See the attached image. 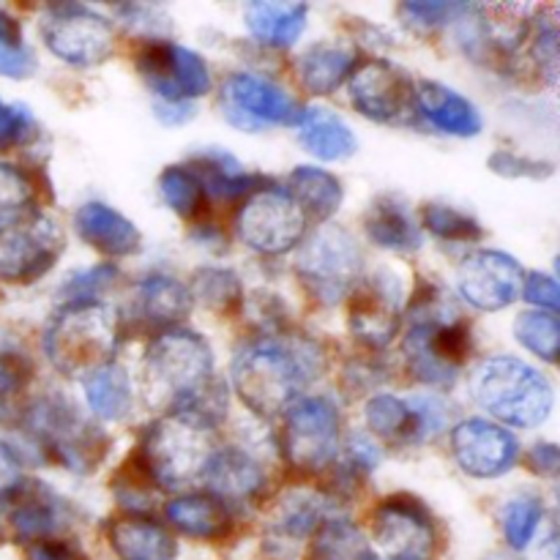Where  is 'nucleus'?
I'll return each instance as SVG.
<instances>
[{
    "mask_svg": "<svg viewBox=\"0 0 560 560\" xmlns=\"http://www.w3.org/2000/svg\"><path fill=\"white\" fill-rule=\"evenodd\" d=\"M142 394L151 410L195 416L211 427L228 410V392L213 375L211 345L186 328L153 339L142 361Z\"/></svg>",
    "mask_w": 560,
    "mask_h": 560,
    "instance_id": "obj_1",
    "label": "nucleus"
},
{
    "mask_svg": "<svg viewBox=\"0 0 560 560\" xmlns=\"http://www.w3.org/2000/svg\"><path fill=\"white\" fill-rule=\"evenodd\" d=\"M320 353L306 339L266 334L238 350L233 388L241 402L260 419H277L315 381Z\"/></svg>",
    "mask_w": 560,
    "mask_h": 560,
    "instance_id": "obj_2",
    "label": "nucleus"
},
{
    "mask_svg": "<svg viewBox=\"0 0 560 560\" xmlns=\"http://www.w3.org/2000/svg\"><path fill=\"white\" fill-rule=\"evenodd\" d=\"M408 320L402 345L408 370L427 386H454L459 370L474 353L470 323L459 315L441 288H421L410 304Z\"/></svg>",
    "mask_w": 560,
    "mask_h": 560,
    "instance_id": "obj_3",
    "label": "nucleus"
},
{
    "mask_svg": "<svg viewBox=\"0 0 560 560\" xmlns=\"http://www.w3.org/2000/svg\"><path fill=\"white\" fill-rule=\"evenodd\" d=\"M124 339V323L113 306L63 304L44 331V353L63 375L85 377L115 361Z\"/></svg>",
    "mask_w": 560,
    "mask_h": 560,
    "instance_id": "obj_4",
    "label": "nucleus"
},
{
    "mask_svg": "<svg viewBox=\"0 0 560 560\" xmlns=\"http://www.w3.org/2000/svg\"><path fill=\"white\" fill-rule=\"evenodd\" d=\"M470 394L492 419L520 430L545 424L556 405L552 383L539 370L512 355L481 361L470 377Z\"/></svg>",
    "mask_w": 560,
    "mask_h": 560,
    "instance_id": "obj_5",
    "label": "nucleus"
},
{
    "mask_svg": "<svg viewBox=\"0 0 560 560\" xmlns=\"http://www.w3.org/2000/svg\"><path fill=\"white\" fill-rule=\"evenodd\" d=\"M213 427L186 413L164 416L145 432L137 459L159 490H178L202 476L213 457Z\"/></svg>",
    "mask_w": 560,
    "mask_h": 560,
    "instance_id": "obj_6",
    "label": "nucleus"
},
{
    "mask_svg": "<svg viewBox=\"0 0 560 560\" xmlns=\"http://www.w3.org/2000/svg\"><path fill=\"white\" fill-rule=\"evenodd\" d=\"M295 273L323 306H337L364 279V255L350 230L320 224L295 255Z\"/></svg>",
    "mask_w": 560,
    "mask_h": 560,
    "instance_id": "obj_7",
    "label": "nucleus"
},
{
    "mask_svg": "<svg viewBox=\"0 0 560 560\" xmlns=\"http://www.w3.org/2000/svg\"><path fill=\"white\" fill-rule=\"evenodd\" d=\"M25 427L36 446L71 474H93L109 452V438L102 427L82 419L60 397L38 399L27 410Z\"/></svg>",
    "mask_w": 560,
    "mask_h": 560,
    "instance_id": "obj_8",
    "label": "nucleus"
},
{
    "mask_svg": "<svg viewBox=\"0 0 560 560\" xmlns=\"http://www.w3.org/2000/svg\"><path fill=\"white\" fill-rule=\"evenodd\" d=\"M282 452L301 474H320L337 459L342 443L339 410L326 397L295 399L284 410Z\"/></svg>",
    "mask_w": 560,
    "mask_h": 560,
    "instance_id": "obj_9",
    "label": "nucleus"
},
{
    "mask_svg": "<svg viewBox=\"0 0 560 560\" xmlns=\"http://www.w3.org/2000/svg\"><path fill=\"white\" fill-rule=\"evenodd\" d=\"M304 228L306 217L299 202L288 195V189H279L273 184L252 191L241 206L238 219H235L238 238L252 252H260L268 257L288 255L290 249H295L304 238Z\"/></svg>",
    "mask_w": 560,
    "mask_h": 560,
    "instance_id": "obj_10",
    "label": "nucleus"
},
{
    "mask_svg": "<svg viewBox=\"0 0 560 560\" xmlns=\"http://www.w3.org/2000/svg\"><path fill=\"white\" fill-rule=\"evenodd\" d=\"M42 36L49 52L71 66H98L115 49L113 22L74 3L49 9L42 22Z\"/></svg>",
    "mask_w": 560,
    "mask_h": 560,
    "instance_id": "obj_11",
    "label": "nucleus"
},
{
    "mask_svg": "<svg viewBox=\"0 0 560 560\" xmlns=\"http://www.w3.org/2000/svg\"><path fill=\"white\" fill-rule=\"evenodd\" d=\"M60 252L63 235L42 211L0 224V279L5 282H33L44 277Z\"/></svg>",
    "mask_w": 560,
    "mask_h": 560,
    "instance_id": "obj_12",
    "label": "nucleus"
},
{
    "mask_svg": "<svg viewBox=\"0 0 560 560\" xmlns=\"http://www.w3.org/2000/svg\"><path fill=\"white\" fill-rule=\"evenodd\" d=\"M222 113L228 124L244 131H260L266 126L299 124V104L284 88L260 74H230L222 85Z\"/></svg>",
    "mask_w": 560,
    "mask_h": 560,
    "instance_id": "obj_13",
    "label": "nucleus"
},
{
    "mask_svg": "<svg viewBox=\"0 0 560 560\" xmlns=\"http://www.w3.org/2000/svg\"><path fill=\"white\" fill-rule=\"evenodd\" d=\"M137 71L145 85L162 102L180 104L189 98H200L211 91V71L208 63L180 44L153 42L137 55Z\"/></svg>",
    "mask_w": 560,
    "mask_h": 560,
    "instance_id": "obj_14",
    "label": "nucleus"
},
{
    "mask_svg": "<svg viewBox=\"0 0 560 560\" xmlns=\"http://www.w3.org/2000/svg\"><path fill=\"white\" fill-rule=\"evenodd\" d=\"M350 331L364 348L383 350L402 328V282L392 271L364 277L350 293Z\"/></svg>",
    "mask_w": 560,
    "mask_h": 560,
    "instance_id": "obj_15",
    "label": "nucleus"
},
{
    "mask_svg": "<svg viewBox=\"0 0 560 560\" xmlns=\"http://www.w3.org/2000/svg\"><path fill=\"white\" fill-rule=\"evenodd\" d=\"M353 107L375 124H394L413 109V80L402 66L386 58H372L355 66L348 77Z\"/></svg>",
    "mask_w": 560,
    "mask_h": 560,
    "instance_id": "obj_16",
    "label": "nucleus"
},
{
    "mask_svg": "<svg viewBox=\"0 0 560 560\" xmlns=\"http://www.w3.org/2000/svg\"><path fill=\"white\" fill-rule=\"evenodd\" d=\"M375 541L388 560H432L438 534L430 512L410 495H394L377 503L372 517Z\"/></svg>",
    "mask_w": 560,
    "mask_h": 560,
    "instance_id": "obj_17",
    "label": "nucleus"
},
{
    "mask_svg": "<svg viewBox=\"0 0 560 560\" xmlns=\"http://www.w3.org/2000/svg\"><path fill=\"white\" fill-rule=\"evenodd\" d=\"M523 266L501 249L474 252L465 257L457 273L459 295L481 312L506 310L523 293Z\"/></svg>",
    "mask_w": 560,
    "mask_h": 560,
    "instance_id": "obj_18",
    "label": "nucleus"
},
{
    "mask_svg": "<svg viewBox=\"0 0 560 560\" xmlns=\"http://www.w3.org/2000/svg\"><path fill=\"white\" fill-rule=\"evenodd\" d=\"M366 424L392 446H419L443 430L446 413L435 399H399L394 394H377L366 402Z\"/></svg>",
    "mask_w": 560,
    "mask_h": 560,
    "instance_id": "obj_19",
    "label": "nucleus"
},
{
    "mask_svg": "<svg viewBox=\"0 0 560 560\" xmlns=\"http://www.w3.org/2000/svg\"><path fill=\"white\" fill-rule=\"evenodd\" d=\"M452 452L459 468L474 479H498L517 465L520 441L506 427L465 419L454 427Z\"/></svg>",
    "mask_w": 560,
    "mask_h": 560,
    "instance_id": "obj_20",
    "label": "nucleus"
},
{
    "mask_svg": "<svg viewBox=\"0 0 560 560\" xmlns=\"http://www.w3.org/2000/svg\"><path fill=\"white\" fill-rule=\"evenodd\" d=\"M191 310V295L178 279L164 277V273H151L148 279H142L137 284L135 304V320L140 328L148 331H173L178 328V323L189 315Z\"/></svg>",
    "mask_w": 560,
    "mask_h": 560,
    "instance_id": "obj_21",
    "label": "nucleus"
},
{
    "mask_svg": "<svg viewBox=\"0 0 560 560\" xmlns=\"http://www.w3.org/2000/svg\"><path fill=\"white\" fill-rule=\"evenodd\" d=\"M74 230L88 246L109 257H129L142 246V235L135 222L107 202H85L74 213Z\"/></svg>",
    "mask_w": 560,
    "mask_h": 560,
    "instance_id": "obj_22",
    "label": "nucleus"
},
{
    "mask_svg": "<svg viewBox=\"0 0 560 560\" xmlns=\"http://www.w3.org/2000/svg\"><path fill=\"white\" fill-rule=\"evenodd\" d=\"M208 490L222 503H244L260 495L266 487V474L260 465L241 448H217L202 470Z\"/></svg>",
    "mask_w": 560,
    "mask_h": 560,
    "instance_id": "obj_23",
    "label": "nucleus"
},
{
    "mask_svg": "<svg viewBox=\"0 0 560 560\" xmlns=\"http://www.w3.org/2000/svg\"><path fill=\"white\" fill-rule=\"evenodd\" d=\"M299 142L320 162H345L359 151L353 129L334 109L312 104L299 115Z\"/></svg>",
    "mask_w": 560,
    "mask_h": 560,
    "instance_id": "obj_24",
    "label": "nucleus"
},
{
    "mask_svg": "<svg viewBox=\"0 0 560 560\" xmlns=\"http://www.w3.org/2000/svg\"><path fill=\"white\" fill-rule=\"evenodd\" d=\"M416 104H419L421 115L443 135L476 137L485 129L479 109L463 93L452 91L441 82H421L419 91H416Z\"/></svg>",
    "mask_w": 560,
    "mask_h": 560,
    "instance_id": "obj_25",
    "label": "nucleus"
},
{
    "mask_svg": "<svg viewBox=\"0 0 560 560\" xmlns=\"http://www.w3.org/2000/svg\"><path fill=\"white\" fill-rule=\"evenodd\" d=\"M364 228L372 244H377L381 249L408 255V252H419L424 246V233H421L413 211L408 202L397 200V197H381L372 202L364 217Z\"/></svg>",
    "mask_w": 560,
    "mask_h": 560,
    "instance_id": "obj_26",
    "label": "nucleus"
},
{
    "mask_svg": "<svg viewBox=\"0 0 560 560\" xmlns=\"http://www.w3.org/2000/svg\"><path fill=\"white\" fill-rule=\"evenodd\" d=\"M167 523L191 539H222L233 528V514L228 503L213 498L211 492H191L180 495L164 506Z\"/></svg>",
    "mask_w": 560,
    "mask_h": 560,
    "instance_id": "obj_27",
    "label": "nucleus"
},
{
    "mask_svg": "<svg viewBox=\"0 0 560 560\" xmlns=\"http://www.w3.org/2000/svg\"><path fill=\"white\" fill-rule=\"evenodd\" d=\"M109 545L120 560H175L178 545L151 517H120L109 525Z\"/></svg>",
    "mask_w": 560,
    "mask_h": 560,
    "instance_id": "obj_28",
    "label": "nucleus"
},
{
    "mask_svg": "<svg viewBox=\"0 0 560 560\" xmlns=\"http://www.w3.org/2000/svg\"><path fill=\"white\" fill-rule=\"evenodd\" d=\"M306 16H310L306 3H268V0H257V3L246 5L244 11L246 31L257 42L277 49H290L299 42L306 27Z\"/></svg>",
    "mask_w": 560,
    "mask_h": 560,
    "instance_id": "obj_29",
    "label": "nucleus"
},
{
    "mask_svg": "<svg viewBox=\"0 0 560 560\" xmlns=\"http://www.w3.org/2000/svg\"><path fill=\"white\" fill-rule=\"evenodd\" d=\"M355 66H359L355 49L342 47V44H315L299 55L295 69L306 91L315 96H328L348 80Z\"/></svg>",
    "mask_w": 560,
    "mask_h": 560,
    "instance_id": "obj_30",
    "label": "nucleus"
},
{
    "mask_svg": "<svg viewBox=\"0 0 560 560\" xmlns=\"http://www.w3.org/2000/svg\"><path fill=\"white\" fill-rule=\"evenodd\" d=\"M288 195L299 202L304 217H315L317 222H328L342 208L345 191L331 173L320 167H295L288 178Z\"/></svg>",
    "mask_w": 560,
    "mask_h": 560,
    "instance_id": "obj_31",
    "label": "nucleus"
},
{
    "mask_svg": "<svg viewBox=\"0 0 560 560\" xmlns=\"http://www.w3.org/2000/svg\"><path fill=\"white\" fill-rule=\"evenodd\" d=\"M328 520L326 501L312 492H290L279 501L277 514H273L271 534L277 536V545H299L306 536L315 534Z\"/></svg>",
    "mask_w": 560,
    "mask_h": 560,
    "instance_id": "obj_32",
    "label": "nucleus"
},
{
    "mask_svg": "<svg viewBox=\"0 0 560 560\" xmlns=\"http://www.w3.org/2000/svg\"><path fill=\"white\" fill-rule=\"evenodd\" d=\"M82 388H85L88 408L93 410L96 419L118 421L129 413L131 383L124 366H118L115 361L82 377Z\"/></svg>",
    "mask_w": 560,
    "mask_h": 560,
    "instance_id": "obj_33",
    "label": "nucleus"
},
{
    "mask_svg": "<svg viewBox=\"0 0 560 560\" xmlns=\"http://www.w3.org/2000/svg\"><path fill=\"white\" fill-rule=\"evenodd\" d=\"M310 560H377L372 556L370 541L361 534L359 525L348 517H328L315 530Z\"/></svg>",
    "mask_w": 560,
    "mask_h": 560,
    "instance_id": "obj_34",
    "label": "nucleus"
},
{
    "mask_svg": "<svg viewBox=\"0 0 560 560\" xmlns=\"http://www.w3.org/2000/svg\"><path fill=\"white\" fill-rule=\"evenodd\" d=\"M189 295L217 315H235L244 304L241 279L230 268H200L191 279Z\"/></svg>",
    "mask_w": 560,
    "mask_h": 560,
    "instance_id": "obj_35",
    "label": "nucleus"
},
{
    "mask_svg": "<svg viewBox=\"0 0 560 560\" xmlns=\"http://www.w3.org/2000/svg\"><path fill=\"white\" fill-rule=\"evenodd\" d=\"M113 492L118 506L126 509L129 517H148V514L156 509L159 492L162 490H159V485L151 479V474L142 468V463L135 454V457L115 474Z\"/></svg>",
    "mask_w": 560,
    "mask_h": 560,
    "instance_id": "obj_36",
    "label": "nucleus"
},
{
    "mask_svg": "<svg viewBox=\"0 0 560 560\" xmlns=\"http://www.w3.org/2000/svg\"><path fill=\"white\" fill-rule=\"evenodd\" d=\"M11 525L16 530V539L27 541V545H36V541H47L58 534V528L63 525V509L58 506L49 492L42 495H31L25 503L16 506V512L11 514Z\"/></svg>",
    "mask_w": 560,
    "mask_h": 560,
    "instance_id": "obj_37",
    "label": "nucleus"
},
{
    "mask_svg": "<svg viewBox=\"0 0 560 560\" xmlns=\"http://www.w3.org/2000/svg\"><path fill=\"white\" fill-rule=\"evenodd\" d=\"M159 191H162L164 202L186 222L200 217L202 208H206V189H202L195 170L189 167L175 164V167L164 170L162 178H159Z\"/></svg>",
    "mask_w": 560,
    "mask_h": 560,
    "instance_id": "obj_38",
    "label": "nucleus"
},
{
    "mask_svg": "<svg viewBox=\"0 0 560 560\" xmlns=\"http://www.w3.org/2000/svg\"><path fill=\"white\" fill-rule=\"evenodd\" d=\"M514 337L523 345L525 350H530L534 355H539L547 364H556L558 350H560V323L550 312H523V315L514 320Z\"/></svg>",
    "mask_w": 560,
    "mask_h": 560,
    "instance_id": "obj_39",
    "label": "nucleus"
},
{
    "mask_svg": "<svg viewBox=\"0 0 560 560\" xmlns=\"http://www.w3.org/2000/svg\"><path fill=\"white\" fill-rule=\"evenodd\" d=\"M541 514H545L541 498L530 495V492L514 495L512 501L503 506V514H501L503 536H506L512 550H525V547L534 541L536 528L541 525Z\"/></svg>",
    "mask_w": 560,
    "mask_h": 560,
    "instance_id": "obj_40",
    "label": "nucleus"
},
{
    "mask_svg": "<svg viewBox=\"0 0 560 560\" xmlns=\"http://www.w3.org/2000/svg\"><path fill=\"white\" fill-rule=\"evenodd\" d=\"M36 186L14 164L0 162V224L36 213Z\"/></svg>",
    "mask_w": 560,
    "mask_h": 560,
    "instance_id": "obj_41",
    "label": "nucleus"
},
{
    "mask_svg": "<svg viewBox=\"0 0 560 560\" xmlns=\"http://www.w3.org/2000/svg\"><path fill=\"white\" fill-rule=\"evenodd\" d=\"M36 69V58L22 42L20 22L0 9V77H11V80H25Z\"/></svg>",
    "mask_w": 560,
    "mask_h": 560,
    "instance_id": "obj_42",
    "label": "nucleus"
},
{
    "mask_svg": "<svg viewBox=\"0 0 560 560\" xmlns=\"http://www.w3.org/2000/svg\"><path fill=\"white\" fill-rule=\"evenodd\" d=\"M424 228L435 238L452 241V244H476L485 235V230L479 228L474 217L452 206H441V202H432L424 208Z\"/></svg>",
    "mask_w": 560,
    "mask_h": 560,
    "instance_id": "obj_43",
    "label": "nucleus"
},
{
    "mask_svg": "<svg viewBox=\"0 0 560 560\" xmlns=\"http://www.w3.org/2000/svg\"><path fill=\"white\" fill-rule=\"evenodd\" d=\"M33 361L22 342L11 334L0 331V402L5 397H14L31 383Z\"/></svg>",
    "mask_w": 560,
    "mask_h": 560,
    "instance_id": "obj_44",
    "label": "nucleus"
},
{
    "mask_svg": "<svg viewBox=\"0 0 560 560\" xmlns=\"http://www.w3.org/2000/svg\"><path fill=\"white\" fill-rule=\"evenodd\" d=\"M115 279H118L115 266H96L85 273H74L60 288V299L63 304H93V301H102V293L109 290Z\"/></svg>",
    "mask_w": 560,
    "mask_h": 560,
    "instance_id": "obj_45",
    "label": "nucleus"
},
{
    "mask_svg": "<svg viewBox=\"0 0 560 560\" xmlns=\"http://www.w3.org/2000/svg\"><path fill=\"white\" fill-rule=\"evenodd\" d=\"M490 170L501 178H525V180H545L556 173L550 162L545 159H528V156H517L512 151H495L490 156Z\"/></svg>",
    "mask_w": 560,
    "mask_h": 560,
    "instance_id": "obj_46",
    "label": "nucleus"
},
{
    "mask_svg": "<svg viewBox=\"0 0 560 560\" xmlns=\"http://www.w3.org/2000/svg\"><path fill=\"white\" fill-rule=\"evenodd\" d=\"M33 131H36V120L25 107L0 102V153L31 140Z\"/></svg>",
    "mask_w": 560,
    "mask_h": 560,
    "instance_id": "obj_47",
    "label": "nucleus"
},
{
    "mask_svg": "<svg viewBox=\"0 0 560 560\" xmlns=\"http://www.w3.org/2000/svg\"><path fill=\"white\" fill-rule=\"evenodd\" d=\"M470 11V3H402L405 20L419 27H438L459 20Z\"/></svg>",
    "mask_w": 560,
    "mask_h": 560,
    "instance_id": "obj_48",
    "label": "nucleus"
},
{
    "mask_svg": "<svg viewBox=\"0 0 560 560\" xmlns=\"http://www.w3.org/2000/svg\"><path fill=\"white\" fill-rule=\"evenodd\" d=\"M523 295L525 301L539 306V312H550V315H556L560 310V288L556 279L547 277V273H530V277L523 282Z\"/></svg>",
    "mask_w": 560,
    "mask_h": 560,
    "instance_id": "obj_49",
    "label": "nucleus"
},
{
    "mask_svg": "<svg viewBox=\"0 0 560 560\" xmlns=\"http://www.w3.org/2000/svg\"><path fill=\"white\" fill-rule=\"evenodd\" d=\"M22 465L14 448L0 441V503L14 501L22 492Z\"/></svg>",
    "mask_w": 560,
    "mask_h": 560,
    "instance_id": "obj_50",
    "label": "nucleus"
},
{
    "mask_svg": "<svg viewBox=\"0 0 560 560\" xmlns=\"http://www.w3.org/2000/svg\"><path fill=\"white\" fill-rule=\"evenodd\" d=\"M534 58H536V63H539V69L547 74V80L556 82V77H558V31H556V25L541 27L539 38H536Z\"/></svg>",
    "mask_w": 560,
    "mask_h": 560,
    "instance_id": "obj_51",
    "label": "nucleus"
},
{
    "mask_svg": "<svg viewBox=\"0 0 560 560\" xmlns=\"http://www.w3.org/2000/svg\"><path fill=\"white\" fill-rule=\"evenodd\" d=\"M528 463H530V470H534V474L552 479V476H558V470H560L558 446L556 443H536L528 454Z\"/></svg>",
    "mask_w": 560,
    "mask_h": 560,
    "instance_id": "obj_52",
    "label": "nucleus"
},
{
    "mask_svg": "<svg viewBox=\"0 0 560 560\" xmlns=\"http://www.w3.org/2000/svg\"><path fill=\"white\" fill-rule=\"evenodd\" d=\"M377 463H381V452H377L375 443L370 438L353 435V441H350V465L361 474H370V470L377 468Z\"/></svg>",
    "mask_w": 560,
    "mask_h": 560,
    "instance_id": "obj_53",
    "label": "nucleus"
},
{
    "mask_svg": "<svg viewBox=\"0 0 560 560\" xmlns=\"http://www.w3.org/2000/svg\"><path fill=\"white\" fill-rule=\"evenodd\" d=\"M27 560H80V556H77L66 541L47 539V541H36V545H31V550H27Z\"/></svg>",
    "mask_w": 560,
    "mask_h": 560,
    "instance_id": "obj_54",
    "label": "nucleus"
},
{
    "mask_svg": "<svg viewBox=\"0 0 560 560\" xmlns=\"http://www.w3.org/2000/svg\"><path fill=\"white\" fill-rule=\"evenodd\" d=\"M156 113H159V120H164V124H184V120L191 118L195 109L189 107V102H180V104H156Z\"/></svg>",
    "mask_w": 560,
    "mask_h": 560,
    "instance_id": "obj_55",
    "label": "nucleus"
},
{
    "mask_svg": "<svg viewBox=\"0 0 560 560\" xmlns=\"http://www.w3.org/2000/svg\"><path fill=\"white\" fill-rule=\"evenodd\" d=\"M530 560H560L558 556V536L550 534L547 536V541H541L539 550L534 552V558Z\"/></svg>",
    "mask_w": 560,
    "mask_h": 560,
    "instance_id": "obj_56",
    "label": "nucleus"
},
{
    "mask_svg": "<svg viewBox=\"0 0 560 560\" xmlns=\"http://www.w3.org/2000/svg\"><path fill=\"white\" fill-rule=\"evenodd\" d=\"M485 560H514V558L506 556V552H492V556H487Z\"/></svg>",
    "mask_w": 560,
    "mask_h": 560,
    "instance_id": "obj_57",
    "label": "nucleus"
}]
</instances>
